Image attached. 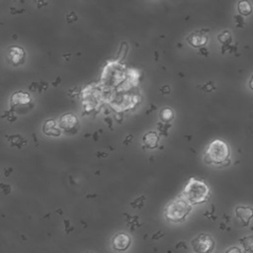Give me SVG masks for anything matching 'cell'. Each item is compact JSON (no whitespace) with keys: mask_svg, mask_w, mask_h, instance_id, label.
I'll list each match as a JSON object with an SVG mask.
<instances>
[{"mask_svg":"<svg viewBox=\"0 0 253 253\" xmlns=\"http://www.w3.org/2000/svg\"><path fill=\"white\" fill-rule=\"evenodd\" d=\"M237 8H238V12L243 16H247L252 12V5L247 0H240L238 2Z\"/></svg>","mask_w":253,"mask_h":253,"instance_id":"8fae6325","label":"cell"},{"mask_svg":"<svg viewBox=\"0 0 253 253\" xmlns=\"http://www.w3.org/2000/svg\"><path fill=\"white\" fill-rule=\"evenodd\" d=\"M228 156L229 148L227 144L220 139H214L209 144L206 150L205 162L219 165L225 162L228 159Z\"/></svg>","mask_w":253,"mask_h":253,"instance_id":"7a4b0ae2","label":"cell"},{"mask_svg":"<svg viewBox=\"0 0 253 253\" xmlns=\"http://www.w3.org/2000/svg\"><path fill=\"white\" fill-rule=\"evenodd\" d=\"M235 213L237 217L242 221L244 226H247L253 217V209L248 207H237L235 209Z\"/></svg>","mask_w":253,"mask_h":253,"instance_id":"ba28073f","label":"cell"},{"mask_svg":"<svg viewBox=\"0 0 253 253\" xmlns=\"http://www.w3.org/2000/svg\"><path fill=\"white\" fill-rule=\"evenodd\" d=\"M8 57L13 64H22L25 61V51L19 46H12L8 50Z\"/></svg>","mask_w":253,"mask_h":253,"instance_id":"8992f818","label":"cell"},{"mask_svg":"<svg viewBox=\"0 0 253 253\" xmlns=\"http://www.w3.org/2000/svg\"><path fill=\"white\" fill-rule=\"evenodd\" d=\"M158 141H159V136L157 135V133L153 132V131H150V132H147V133L144 134L142 143H143L144 147L152 149V148L157 147Z\"/></svg>","mask_w":253,"mask_h":253,"instance_id":"9c48e42d","label":"cell"},{"mask_svg":"<svg viewBox=\"0 0 253 253\" xmlns=\"http://www.w3.org/2000/svg\"><path fill=\"white\" fill-rule=\"evenodd\" d=\"M173 118H174V113L170 108H164L160 112V119L165 123L170 122Z\"/></svg>","mask_w":253,"mask_h":253,"instance_id":"9a60e30c","label":"cell"},{"mask_svg":"<svg viewBox=\"0 0 253 253\" xmlns=\"http://www.w3.org/2000/svg\"><path fill=\"white\" fill-rule=\"evenodd\" d=\"M43 132L45 134H49V135H59V133H60L59 129L56 127L55 123L53 121L45 122V124L43 126Z\"/></svg>","mask_w":253,"mask_h":253,"instance_id":"7c38bea8","label":"cell"},{"mask_svg":"<svg viewBox=\"0 0 253 253\" xmlns=\"http://www.w3.org/2000/svg\"><path fill=\"white\" fill-rule=\"evenodd\" d=\"M192 246L197 253H211L213 250L214 241L210 235L202 233L193 239Z\"/></svg>","mask_w":253,"mask_h":253,"instance_id":"277c9868","label":"cell"},{"mask_svg":"<svg viewBox=\"0 0 253 253\" xmlns=\"http://www.w3.org/2000/svg\"><path fill=\"white\" fill-rule=\"evenodd\" d=\"M188 42L194 47H202L208 42V36L200 31L194 32L188 37Z\"/></svg>","mask_w":253,"mask_h":253,"instance_id":"52a82bcc","label":"cell"},{"mask_svg":"<svg viewBox=\"0 0 253 253\" xmlns=\"http://www.w3.org/2000/svg\"><path fill=\"white\" fill-rule=\"evenodd\" d=\"M30 101V97L27 93L18 92L15 93L12 97V103L13 104H27Z\"/></svg>","mask_w":253,"mask_h":253,"instance_id":"4fadbf2b","label":"cell"},{"mask_svg":"<svg viewBox=\"0 0 253 253\" xmlns=\"http://www.w3.org/2000/svg\"><path fill=\"white\" fill-rule=\"evenodd\" d=\"M249 88H250L251 90H253V75L251 76V78H250V80H249Z\"/></svg>","mask_w":253,"mask_h":253,"instance_id":"e0dca14e","label":"cell"},{"mask_svg":"<svg viewBox=\"0 0 253 253\" xmlns=\"http://www.w3.org/2000/svg\"><path fill=\"white\" fill-rule=\"evenodd\" d=\"M182 198L191 205L202 204L209 200L210 189L205 182L191 178L182 192Z\"/></svg>","mask_w":253,"mask_h":253,"instance_id":"6da1fadb","label":"cell"},{"mask_svg":"<svg viewBox=\"0 0 253 253\" xmlns=\"http://www.w3.org/2000/svg\"><path fill=\"white\" fill-rule=\"evenodd\" d=\"M225 253H241V250L238 247H230L226 250Z\"/></svg>","mask_w":253,"mask_h":253,"instance_id":"2e32d148","label":"cell"},{"mask_svg":"<svg viewBox=\"0 0 253 253\" xmlns=\"http://www.w3.org/2000/svg\"><path fill=\"white\" fill-rule=\"evenodd\" d=\"M240 243L246 252H253V235L243 237L240 239Z\"/></svg>","mask_w":253,"mask_h":253,"instance_id":"5bb4252c","label":"cell"},{"mask_svg":"<svg viewBox=\"0 0 253 253\" xmlns=\"http://www.w3.org/2000/svg\"><path fill=\"white\" fill-rule=\"evenodd\" d=\"M77 124V119L74 115L72 114H67L65 116H63L61 119H60V122H59V125L61 127L65 128V129H70V128H73V126H75Z\"/></svg>","mask_w":253,"mask_h":253,"instance_id":"30bf717a","label":"cell"},{"mask_svg":"<svg viewBox=\"0 0 253 253\" xmlns=\"http://www.w3.org/2000/svg\"><path fill=\"white\" fill-rule=\"evenodd\" d=\"M192 206L185 199L180 198L175 201L170 202L165 208V216L167 219L173 222H179L185 219V217L190 213Z\"/></svg>","mask_w":253,"mask_h":253,"instance_id":"3957f363","label":"cell"},{"mask_svg":"<svg viewBox=\"0 0 253 253\" xmlns=\"http://www.w3.org/2000/svg\"><path fill=\"white\" fill-rule=\"evenodd\" d=\"M130 245V237L126 233H118L113 238V247L116 250L123 251Z\"/></svg>","mask_w":253,"mask_h":253,"instance_id":"5b68a950","label":"cell"}]
</instances>
